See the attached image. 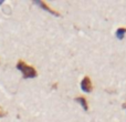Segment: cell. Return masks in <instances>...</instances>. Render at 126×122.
I'll use <instances>...</instances> for the list:
<instances>
[{
  "label": "cell",
  "mask_w": 126,
  "mask_h": 122,
  "mask_svg": "<svg viewBox=\"0 0 126 122\" xmlns=\"http://www.w3.org/2000/svg\"><path fill=\"white\" fill-rule=\"evenodd\" d=\"M16 68L22 72V77H23L24 79H33L38 76L37 70H35L32 65H29L28 63H26L22 60L18 61Z\"/></svg>",
  "instance_id": "cell-1"
},
{
  "label": "cell",
  "mask_w": 126,
  "mask_h": 122,
  "mask_svg": "<svg viewBox=\"0 0 126 122\" xmlns=\"http://www.w3.org/2000/svg\"><path fill=\"white\" fill-rule=\"evenodd\" d=\"M81 88H82L83 91L85 92H91L93 89V84H92V81L90 79V77H84L81 81Z\"/></svg>",
  "instance_id": "cell-2"
},
{
  "label": "cell",
  "mask_w": 126,
  "mask_h": 122,
  "mask_svg": "<svg viewBox=\"0 0 126 122\" xmlns=\"http://www.w3.org/2000/svg\"><path fill=\"white\" fill-rule=\"evenodd\" d=\"M34 3H35V4H38V6H40L42 9H44L46 11H48V12L52 13L53 16H57V17H60V13L58 12V11H55V10H53V9H51L50 7H49L48 4L46 3V2H43V1H34Z\"/></svg>",
  "instance_id": "cell-3"
},
{
  "label": "cell",
  "mask_w": 126,
  "mask_h": 122,
  "mask_svg": "<svg viewBox=\"0 0 126 122\" xmlns=\"http://www.w3.org/2000/svg\"><path fill=\"white\" fill-rule=\"evenodd\" d=\"M75 100L78 101V102L81 103V105L83 107V109H84L85 111H87V110H89V103H87L86 99H85L84 97H81V96H80V97H76Z\"/></svg>",
  "instance_id": "cell-4"
},
{
  "label": "cell",
  "mask_w": 126,
  "mask_h": 122,
  "mask_svg": "<svg viewBox=\"0 0 126 122\" xmlns=\"http://www.w3.org/2000/svg\"><path fill=\"white\" fill-rule=\"evenodd\" d=\"M126 33V28H124V27H121V28H118L117 30H116V37L118 38V39H123L124 38Z\"/></svg>",
  "instance_id": "cell-5"
},
{
  "label": "cell",
  "mask_w": 126,
  "mask_h": 122,
  "mask_svg": "<svg viewBox=\"0 0 126 122\" xmlns=\"http://www.w3.org/2000/svg\"><path fill=\"white\" fill-rule=\"evenodd\" d=\"M6 114H7V112L4 111V110L2 109L1 107H0V118H2V117H4V116H6Z\"/></svg>",
  "instance_id": "cell-6"
},
{
  "label": "cell",
  "mask_w": 126,
  "mask_h": 122,
  "mask_svg": "<svg viewBox=\"0 0 126 122\" xmlns=\"http://www.w3.org/2000/svg\"><path fill=\"white\" fill-rule=\"evenodd\" d=\"M122 107L124 108V109H126V102H125V103H123V105H122Z\"/></svg>",
  "instance_id": "cell-7"
},
{
  "label": "cell",
  "mask_w": 126,
  "mask_h": 122,
  "mask_svg": "<svg viewBox=\"0 0 126 122\" xmlns=\"http://www.w3.org/2000/svg\"><path fill=\"white\" fill-rule=\"evenodd\" d=\"M3 3V1H2V0H0V4H2Z\"/></svg>",
  "instance_id": "cell-8"
}]
</instances>
